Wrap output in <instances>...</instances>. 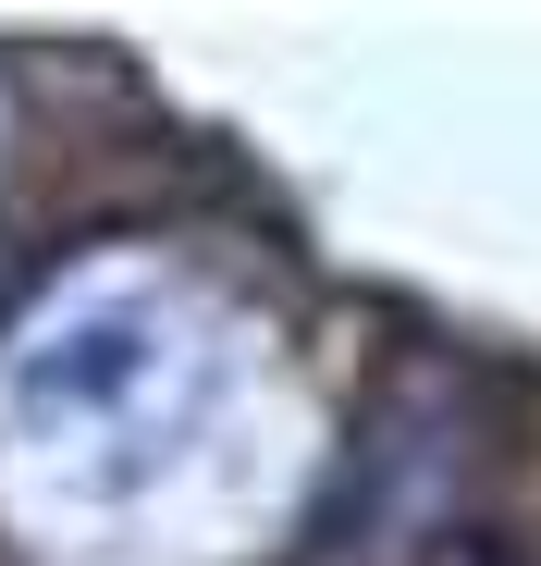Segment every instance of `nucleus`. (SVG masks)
<instances>
[{
  "label": "nucleus",
  "instance_id": "nucleus-1",
  "mask_svg": "<svg viewBox=\"0 0 541 566\" xmlns=\"http://www.w3.org/2000/svg\"><path fill=\"white\" fill-rule=\"evenodd\" d=\"M258 455V333L185 259H74L0 345V505L62 566L172 554Z\"/></svg>",
  "mask_w": 541,
  "mask_h": 566
}]
</instances>
